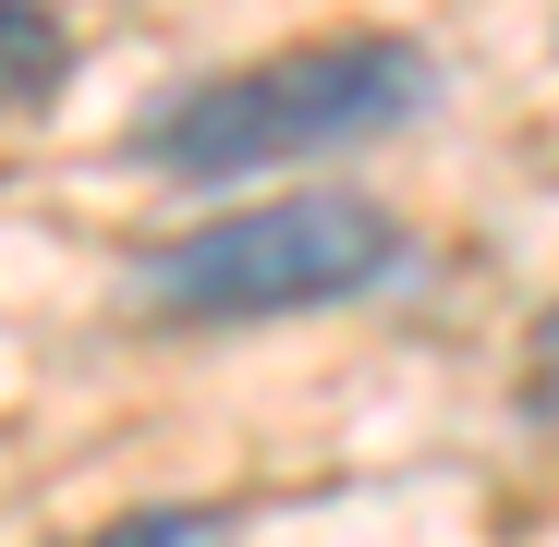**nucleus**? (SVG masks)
Here are the masks:
<instances>
[{"instance_id": "1", "label": "nucleus", "mask_w": 559, "mask_h": 547, "mask_svg": "<svg viewBox=\"0 0 559 547\" xmlns=\"http://www.w3.org/2000/svg\"><path fill=\"white\" fill-rule=\"evenodd\" d=\"M426 98H438V61L414 37H317V49H280V61H243V73L158 98L122 134V158L170 170V182H255L280 158L378 146V134L426 122Z\"/></svg>"}, {"instance_id": "2", "label": "nucleus", "mask_w": 559, "mask_h": 547, "mask_svg": "<svg viewBox=\"0 0 559 547\" xmlns=\"http://www.w3.org/2000/svg\"><path fill=\"white\" fill-rule=\"evenodd\" d=\"M414 243L378 195H267L231 219H195L134 255V305L182 317V329H255V317H317L402 281Z\"/></svg>"}, {"instance_id": "3", "label": "nucleus", "mask_w": 559, "mask_h": 547, "mask_svg": "<svg viewBox=\"0 0 559 547\" xmlns=\"http://www.w3.org/2000/svg\"><path fill=\"white\" fill-rule=\"evenodd\" d=\"M49 85H61V25L37 13V0H0V98L37 110Z\"/></svg>"}, {"instance_id": "4", "label": "nucleus", "mask_w": 559, "mask_h": 547, "mask_svg": "<svg viewBox=\"0 0 559 547\" xmlns=\"http://www.w3.org/2000/svg\"><path fill=\"white\" fill-rule=\"evenodd\" d=\"M85 547H231V511H219V499H170V511H122V523H98Z\"/></svg>"}]
</instances>
